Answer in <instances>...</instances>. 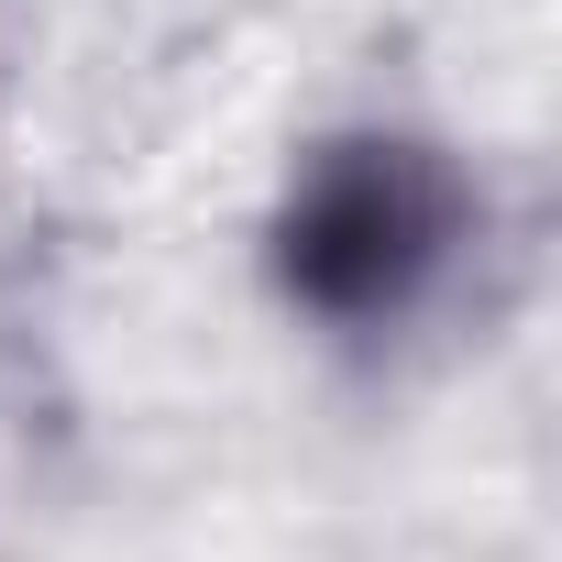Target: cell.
<instances>
[]
</instances>
